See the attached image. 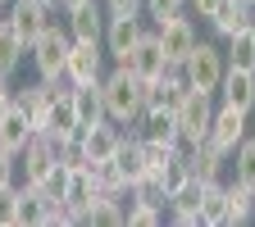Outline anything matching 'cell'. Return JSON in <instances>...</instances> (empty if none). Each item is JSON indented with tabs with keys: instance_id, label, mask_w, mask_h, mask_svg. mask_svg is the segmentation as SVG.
Segmentation results:
<instances>
[{
	"instance_id": "f35d334b",
	"label": "cell",
	"mask_w": 255,
	"mask_h": 227,
	"mask_svg": "<svg viewBox=\"0 0 255 227\" xmlns=\"http://www.w3.org/2000/svg\"><path fill=\"white\" fill-rule=\"evenodd\" d=\"M73 5H82V0H59V9H73Z\"/></svg>"
},
{
	"instance_id": "74e56055",
	"label": "cell",
	"mask_w": 255,
	"mask_h": 227,
	"mask_svg": "<svg viewBox=\"0 0 255 227\" xmlns=\"http://www.w3.org/2000/svg\"><path fill=\"white\" fill-rule=\"evenodd\" d=\"M187 5H191V9H196L201 18H210V14H214V5H219V0H187Z\"/></svg>"
},
{
	"instance_id": "44dd1931",
	"label": "cell",
	"mask_w": 255,
	"mask_h": 227,
	"mask_svg": "<svg viewBox=\"0 0 255 227\" xmlns=\"http://www.w3.org/2000/svg\"><path fill=\"white\" fill-rule=\"evenodd\" d=\"M32 137H37V127H32V118L23 109H9L5 118H0V146H5L9 154H18Z\"/></svg>"
},
{
	"instance_id": "8fae6325",
	"label": "cell",
	"mask_w": 255,
	"mask_h": 227,
	"mask_svg": "<svg viewBox=\"0 0 255 227\" xmlns=\"http://www.w3.org/2000/svg\"><path fill=\"white\" fill-rule=\"evenodd\" d=\"M155 32H159V46H164V59H169V64H182V59L191 55V46L201 41L196 27H191V18H182V14L169 18L164 27H155Z\"/></svg>"
},
{
	"instance_id": "e575fe53",
	"label": "cell",
	"mask_w": 255,
	"mask_h": 227,
	"mask_svg": "<svg viewBox=\"0 0 255 227\" xmlns=\"http://www.w3.org/2000/svg\"><path fill=\"white\" fill-rule=\"evenodd\" d=\"M114 14H141V0H105V18Z\"/></svg>"
},
{
	"instance_id": "4316f807",
	"label": "cell",
	"mask_w": 255,
	"mask_h": 227,
	"mask_svg": "<svg viewBox=\"0 0 255 227\" xmlns=\"http://www.w3.org/2000/svg\"><path fill=\"white\" fill-rule=\"evenodd\" d=\"M223 59H228V69H246V73H255V37H251V27L237 32V37H228Z\"/></svg>"
},
{
	"instance_id": "3957f363",
	"label": "cell",
	"mask_w": 255,
	"mask_h": 227,
	"mask_svg": "<svg viewBox=\"0 0 255 227\" xmlns=\"http://www.w3.org/2000/svg\"><path fill=\"white\" fill-rule=\"evenodd\" d=\"M210 123H214V95L187 86L182 105H178V132H182V146H201V141L210 137Z\"/></svg>"
},
{
	"instance_id": "8992f818",
	"label": "cell",
	"mask_w": 255,
	"mask_h": 227,
	"mask_svg": "<svg viewBox=\"0 0 255 227\" xmlns=\"http://www.w3.org/2000/svg\"><path fill=\"white\" fill-rule=\"evenodd\" d=\"M141 37H146L141 14H114V18H105V37L101 41H105V55H114V64H123Z\"/></svg>"
},
{
	"instance_id": "ab89813d",
	"label": "cell",
	"mask_w": 255,
	"mask_h": 227,
	"mask_svg": "<svg viewBox=\"0 0 255 227\" xmlns=\"http://www.w3.org/2000/svg\"><path fill=\"white\" fill-rule=\"evenodd\" d=\"M0 23H5V14H0Z\"/></svg>"
},
{
	"instance_id": "7a4b0ae2",
	"label": "cell",
	"mask_w": 255,
	"mask_h": 227,
	"mask_svg": "<svg viewBox=\"0 0 255 227\" xmlns=\"http://www.w3.org/2000/svg\"><path fill=\"white\" fill-rule=\"evenodd\" d=\"M69 46H73L69 27H46L41 37L27 46V55H32V64H37L41 82H59L64 77V69H69Z\"/></svg>"
},
{
	"instance_id": "f546056e",
	"label": "cell",
	"mask_w": 255,
	"mask_h": 227,
	"mask_svg": "<svg viewBox=\"0 0 255 227\" xmlns=\"http://www.w3.org/2000/svg\"><path fill=\"white\" fill-rule=\"evenodd\" d=\"M141 150H146V168H150V173H159V168H164L182 146H169V141H150V137H141Z\"/></svg>"
},
{
	"instance_id": "60d3db41",
	"label": "cell",
	"mask_w": 255,
	"mask_h": 227,
	"mask_svg": "<svg viewBox=\"0 0 255 227\" xmlns=\"http://www.w3.org/2000/svg\"><path fill=\"white\" fill-rule=\"evenodd\" d=\"M0 5H5V0H0Z\"/></svg>"
},
{
	"instance_id": "cb8c5ba5",
	"label": "cell",
	"mask_w": 255,
	"mask_h": 227,
	"mask_svg": "<svg viewBox=\"0 0 255 227\" xmlns=\"http://www.w3.org/2000/svg\"><path fill=\"white\" fill-rule=\"evenodd\" d=\"M82 223H96V227H123V223H128V209H123L119 196H96V200L87 205Z\"/></svg>"
},
{
	"instance_id": "d590c367",
	"label": "cell",
	"mask_w": 255,
	"mask_h": 227,
	"mask_svg": "<svg viewBox=\"0 0 255 227\" xmlns=\"http://www.w3.org/2000/svg\"><path fill=\"white\" fill-rule=\"evenodd\" d=\"M9 182H14V154L0 146V186H9Z\"/></svg>"
},
{
	"instance_id": "4fadbf2b",
	"label": "cell",
	"mask_w": 255,
	"mask_h": 227,
	"mask_svg": "<svg viewBox=\"0 0 255 227\" xmlns=\"http://www.w3.org/2000/svg\"><path fill=\"white\" fill-rule=\"evenodd\" d=\"M119 141H123V132H119V123H110V118H101V123L82 127V150H87V164H101V159H114Z\"/></svg>"
},
{
	"instance_id": "603a6c76",
	"label": "cell",
	"mask_w": 255,
	"mask_h": 227,
	"mask_svg": "<svg viewBox=\"0 0 255 227\" xmlns=\"http://www.w3.org/2000/svg\"><path fill=\"white\" fill-rule=\"evenodd\" d=\"M73 109H78L82 127L101 123V118H105V95H101V82H82V86H73Z\"/></svg>"
},
{
	"instance_id": "30bf717a",
	"label": "cell",
	"mask_w": 255,
	"mask_h": 227,
	"mask_svg": "<svg viewBox=\"0 0 255 227\" xmlns=\"http://www.w3.org/2000/svg\"><path fill=\"white\" fill-rule=\"evenodd\" d=\"M210 27L219 37H237V32L255 27V5L251 0H219L214 14H210Z\"/></svg>"
},
{
	"instance_id": "d6986e66",
	"label": "cell",
	"mask_w": 255,
	"mask_h": 227,
	"mask_svg": "<svg viewBox=\"0 0 255 227\" xmlns=\"http://www.w3.org/2000/svg\"><path fill=\"white\" fill-rule=\"evenodd\" d=\"M223 159H228V154H223L219 146H210V141L187 146V164H191V177H196V182H219Z\"/></svg>"
},
{
	"instance_id": "1f68e13d",
	"label": "cell",
	"mask_w": 255,
	"mask_h": 227,
	"mask_svg": "<svg viewBox=\"0 0 255 227\" xmlns=\"http://www.w3.org/2000/svg\"><path fill=\"white\" fill-rule=\"evenodd\" d=\"M18 196H23L18 182L0 186V227H18Z\"/></svg>"
},
{
	"instance_id": "9a60e30c",
	"label": "cell",
	"mask_w": 255,
	"mask_h": 227,
	"mask_svg": "<svg viewBox=\"0 0 255 227\" xmlns=\"http://www.w3.org/2000/svg\"><path fill=\"white\" fill-rule=\"evenodd\" d=\"M219 105H237V109H255V73L246 69H223V82H219Z\"/></svg>"
},
{
	"instance_id": "836d02e7",
	"label": "cell",
	"mask_w": 255,
	"mask_h": 227,
	"mask_svg": "<svg viewBox=\"0 0 255 227\" xmlns=\"http://www.w3.org/2000/svg\"><path fill=\"white\" fill-rule=\"evenodd\" d=\"M182 5H187V0H141V9L155 18V27H164L169 18H178V14H182Z\"/></svg>"
},
{
	"instance_id": "83f0119b",
	"label": "cell",
	"mask_w": 255,
	"mask_h": 227,
	"mask_svg": "<svg viewBox=\"0 0 255 227\" xmlns=\"http://www.w3.org/2000/svg\"><path fill=\"white\" fill-rule=\"evenodd\" d=\"M255 218V191L242 182H228V227L233 223H251Z\"/></svg>"
},
{
	"instance_id": "277c9868",
	"label": "cell",
	"mask_w": 255,
	"mask_h": 227,
	"mask_svg": "<svg viewBox=\"0 0 255 227\" xmlns=\"http://www.w3.org/2000/svg\"><path fill=\"white\" fill-rule=\"evenodd\" d=\"M223 69H228V59H223V50H214L210 41H196V46H191V55L182 59V77H187V86L210 91V95L219 91Z\"/></svg>"
},
{
	"instance_id": "4dcf8cb0",
	"label": "cell",
	"mask_w": 255,
	"mask_h": 227,
	"mask_svg": "<svg viewBox=\"0 0 255 227\" xmlns=\"http://www.w3.org/2000/svg\"><path fill=\"white\" fill-rule=\"evenodd\" d=\"M69 177H73V168H69V164H59V159H55V168H50V173H46V177H41L37 186L46 191L50 200H64V191H69Z\"/></svg>"
},
{
	"instance_id": "52a82bcc",
	"label": "cell",
	"mask_w": 255,
	"mask_h": 227,
	"mask_svg": "<svg viewBox=\"0 0 255 227\" xmlns=\"http://www.w3.org/2000/svg\"><path fill=\"white\" fill-rule=\"evenodd\" d=\"M242 137H246V109H237V105H214V123H210V146H219L223 154H233L237 146H242Z\"/></svg>"
},
{
	"instance_id": "5bb4252c",
	"label": "cell",
	"mask_w": 255,
	"mask_h": 227,
	"mask_svg": "<svg viewBox=\"0 0 255 227\" xmlns=\"http://www.w3.org/2000/svg\"><path fill=\"white\" fill-rule=\"evenodd\" d=\"M141 137H150V141H169V146H182V132H178V109H169V105H146V114H141Z\"/></svg>"
},
{
	"instance_id": "9c48e42d",
	"label": "cell",
	"mask_w": 255,
	"mask_h": 227,
	"mask_svg": "<svg viewBox=\"0 0 255 227\" xmlns=\"http://www.w3.org/2000/svg\"><path fill=\"white\" fill-rule=\"evenodd\" d=\"M101 64H105L101 41H73V46H69V69H64V77H69L73 86H82V82H101V77H105Z\"/></svg>"
},
{
	"instance_id": "8d00e7d4",
	"label": "cell",
	"mask_w": 255,
	"mask_h": 227,
	"mask_svg": "<svg viewBox=\"0 0 255 227\" xmlns=\"http://www.w3.org/2000/svg\"><path fill=\"white\" fill-rule=\"evenodd\" d=\"M9 109H14V86H9V82H0V118H5Z\"/></svg>"
},
{
	"instance_id": "7402d4cb",
	"label": "cell",
	"mask_w": 255,
	"mask_h": 227,
	"mask_svg": "<svg viewBox=\"0 0 255 227\" xmlns=\"http://www.w3.org/2000/svg\"><path fill=\"white\" fill-rule=\"evenodd\" d=\"M201 227H228V186L205 182L201 191Z\"/></svg>"
},
{
	"instance_id": "d4e9b609",
	"label": "cell",
	"mask_w": 255,
	"mask_h": 227,
	"mask_svg": "<svg viewBox=\"0 0 255 227\" xmlns=\"http://www.w3.org/2000/svg\"><path fill=\"white\" fill-rule=\"evenodd\" d=\"M101 196V186H96V177H91V168H73V177H69V191H64V200H69L73 209H82L87 214V205Z\"/></svg>"
},
{
	"instance_id": "2e32d148",
	"label": "cell",
	"mask_w": 255,
	"mask_h": 227,
	"mask_svg": "<svg viewBox=\"0 0 255 227\" xmlns=\"http://www.w3.org/2000/svg\"><path fill=\"white\" fill-rule=\"evenodd\" d=\"M55 205H59V200H50L41 186H23V196H18V227H23V223H27V227L55 223Z\"/></svg>"
},
{
	"instance_id": "7c38bea8",
	"label": "cell",
	"mask_w": 255,
	"mask_h": 227,
	"mask_svg": "<svg viewBox=\"0 0 255 227\" xmlns=\"http://www.w3.org/2000/svg\"><path fill=\"white\" fill-rule=\"evenodd\" d=\"M64 18H69V37L73 41H101L105 37V9L96 5V0H82V5L64 9Z\"/></svg>"
},
{
	"instance_id": "ac0fdd59",
	"label": "cell",
	"mask_w": 255,
	"mask_h": 227,
	"mask_svg": "<svg viewBox=\"0 0 255 227\" xmlns=\"http://www.w3.org/2000/svg\"><path fill=\"white\" fill-rule=\"evenodd\" d=\"M201 191H205V182H196V177H191L182 191H173L169 196V218L182 223V227H196L201 223Z\"/></svg>"
},
{
	"instance_id": "b9f144b4",
	"label": "cell",
	"mask_w": 255,
	"mask_h": 227,
	"mask_svg": "<svg viewBox=\"0 0 255 227\" xmlns=\"http://www.w3.org/2000/svg\"><path fill=\"white\" fill-rule=\"evenodd\" d=\"M251 5H255V0H251Z\"/></svg>"
},
{
	"instance_id": "ba28073f",
	"label": "cell",
	"mask_w": 255,
	"mask_h": 227,
	"mask_svg": "<svg viewBox=\"0 0 255 227\" xmlns=\"http://www.w3.org/2000/svg\"><path fill=\"white\" fill-rule=\"evenodd\" d=\"M123 64H128V69H132L141 82H155V77H164L169 59H164V46H159V32H146V37L132 46V55H128Z\"/></svg>"
},
{
	"instance_id": "484cf974",
	"label": "cell",
	"mask_w": 255,
	"mask_h": 227,
	"mask_svg": "<svg viewBox=\"0 0 255 227\" xmlns=\"http://www.w3.org/2000/svg\"><path fill=\"white\" fill-rule=\"evenodd\" d=\"M23 41H18V32L9 23H0V82H9V73L18 69V59H23Z\"/></svg>"
},
{
	"instance_id": "f1b7e54d",
	"label": "cell",
	"mask_w": 255,
	"mask_h": 227,
	"mask_svg": "<svg viewBox=\"0 0 255 227\" xmlns=\"http://www.w3.org/2000/svg\"><path fill=\"white\" fill-rule=\"evenodd\" d=\"M233 182L255 191V137H242V146L233 150Z\"/></svg>"
},
{
	"instance_id": "6da1fadb",
	"label": "cell",
	"mask_w": 255,
	"mask_h": 227,
	"mask_svg": "<svg viewBox=\"0 0 255 227\" xmlns=\"http://www.w3.org/2000/svg\"><path fill=\"white\" fill-rule=\"evenodd\" d=\"M101 95H105V118L119 127H137L146 114V82L128 69V64H114V73L101 77Z\"/></svg>"
},
{
	"instance_id": "5b68a950",
	"label": "cell",
	"mask_w": 255,
	"mask_h": 227,
	"mask_svg": "<svg viewBox=\"0 0 255 227\" xmlns=\"http://www.w3.org/2000/svg\"><path fill=\"white\" fill-rule=\"evenodd\" d=\"M50 168H55V141L41 137V132L14 154V182H18V186H37Z\"/></svg>"
},
{
	"instance_id": "d6a6232c",
	"label": "cell",
	"mask_w": 255,
	"mask_h": 227,
	"mask_svg": "<svg viewBox=\"0 0 255 227\" xmlns=\"http://www.w3.org/2000/svg\"><path fill=\"white\" fill-rule=\"evenodd\" d=\"M155 223H164V209L159 205H141V200L128 205V227H155Z\"/></svg>"
},
{
	"instance_id": "e0dca14e",
	"label": "cell",
	"mask_w": 255,
	"mask_h": 227,
	"mask_svg": "<svg viewBox=\"0 0 255 227\" xmlns=\"http://www.w3.org/2000/svg\"><path fill=\"white\" fill-rule=\"evenodd\" d=\"M50 100H55V86H50V82H32V86H18V91H14V109H23L37 132H41V123H46Z\"/></svg>"
},
{
	"instance_id": "ffe728a7",
	"label": "cell",
	"mask_w": 255,
	"mask_h": 227,
	"mask_svg": "<svg viewBox=\"0 0 255 227\" xmlns=\"http://www.w3.org/2000/svg\"><path fill=\"white\" fill-rule=\"evenodd\" d=\"M114 164L123 173V182H141L150 168H146V150H141V137H123L119 150H114Z\"/></svg>"
}]
</instances>
